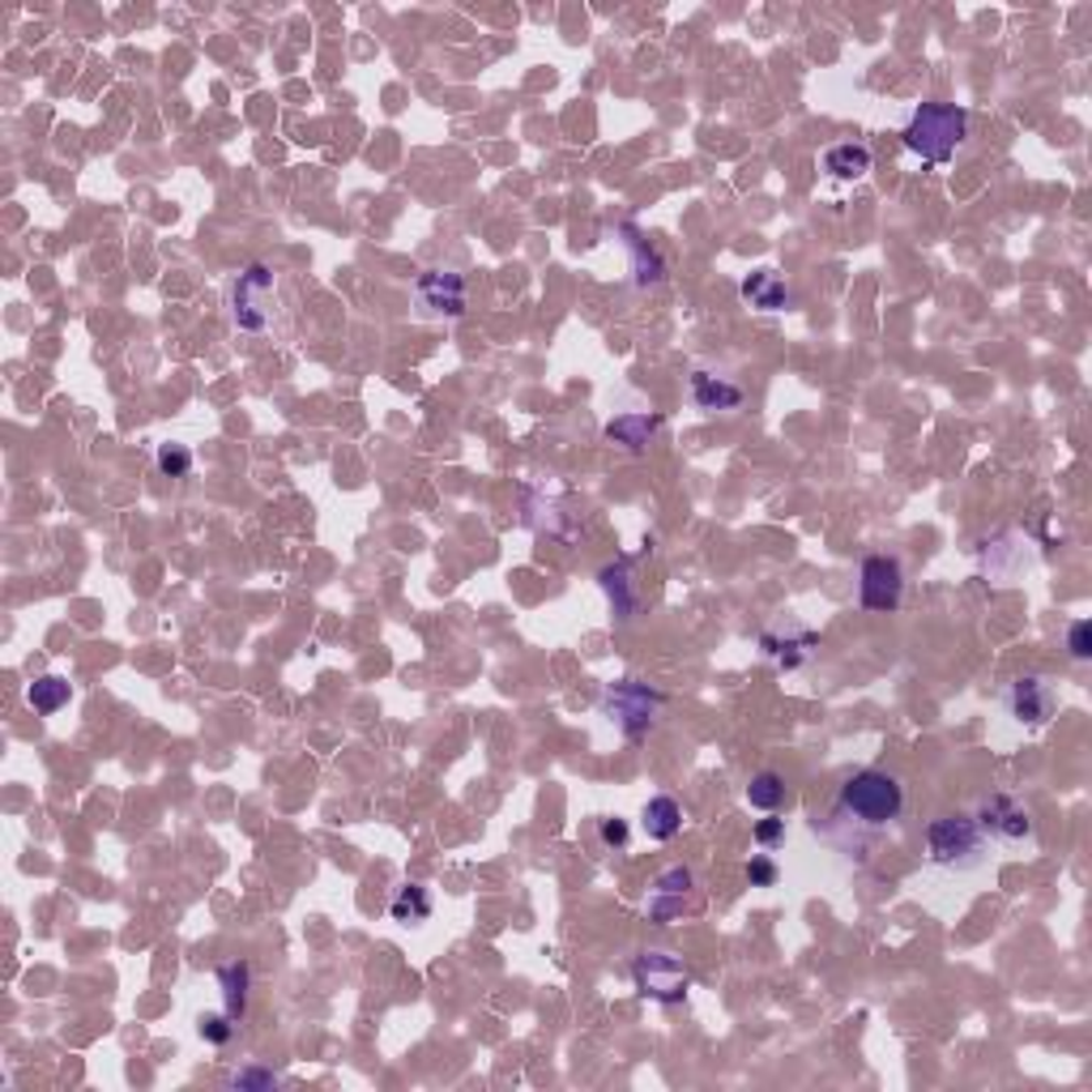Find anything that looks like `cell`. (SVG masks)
Listing matches in <instances>:
<instances>
[{
  "instance_id": "cell-4",
  "label": "cell",
  "mask_w": 1092,
  "mask_h": 1092,
  "mask_svg": "<svg viewBox=\"0 0 1092 1092\" xmlns=\"http://www.w3.org/2000/svg\"><path fill=\"white\" fill-rule=\"evenodd\" d=\"M602 705L611 713V721L623 730V738L641 742V738L649 735L653 713L662 709V691H653L649 683L623 679V683H611V687H606V700H602Z\"/></svg>"
},
{
  "instance_id": "cell-22",
  "label": "cell",
  "mask_w": 1092,
  "mask_h": 1092,
  "mask_svg": "<svg viewBox=\"0 0 1092 1092\" xmlns=\"http://www.w3.org/2000/svg\"><path fill=\"white\" fill-rule=\"evenodd\" d=\"M69 679H60V675H43V679H34L27 687V700H30V709L34 713H43V717H52V713H60L64 705H69Z\"/></svg>"
},
{
  "instance_id": "cell-29",
  "label": "cell",
  "mask_w": 1092,
  "mask_h": 1092,
  "mask_svg": "<svg viewBox=\"0 0 1092 1092\" xmlns=\"http://www.w3.org/2000/svg\"><path fill=\"white\" fill-rule=\"evenodd\" d=\"M597 836H602L606 850H623V845H627V824H623L620 815H611V820L597 824Z\"/></svg>"
},
{
  "instance_id": "cell-9",
  "label": "cell",
  "mask_w": 1092,
  "mask_h": 1092,
  "mask_svg": "<svg viewBox=\"0 0 1092 1092\" xmlns=\"http://www.w3.org/2000/svg\"><path fill=\"white\" fill-rule=\"evenodd\" d=\"M1059 709V700H1054V691H1050V683L1037 679V675H1025V679L1011 683V691H1007V713L1020 721V726H1029V730H1041L1050 717Z\"/></svg>"
},
{
  "instance_id": "cell-12",
  "label": "cell",
  "mask_w": 1092,
  "mask_h": 1092,
  "mask_svg": "<svg viewBox=\"0 0 1092 1092\" xmlns=\"http://www.w3.org/2000/svg\"><path fill=\"white\" fill-rule=\"evenodd\" d=\"M418 299L436 312H448V316H461L466 312V282L461 273H444V269H427L418 278Z\"/></svg>"
},
{
  "instance_id": "cell-24",
  "label": "cell",
  "mask_w": 1092,
  "mask_h": 1092,
  "mask_svg": "<svg viewBox=\"0 0 1092 1092\" xmlns=\"http://www.w3.org/2000/svg\"><path fill=\"white\" fill-rule=\"evenodd\" d=\"M154 466H158V474H167V478H188L193 474V453H188V444H158Z\"/></svg>"
},
{
  "instance_id": "cell-25",
  "label": "cell",
  "mask_w": 1092,
  "mask_h": 1092,
  "mask_svg": "<svg viewBox=\"0 0 1092 1092\" xmlns=\"http://www.w3.org/2000/svg\"><path fill=\"white\" fill-rule=\"evenodd\" d=\"M1067 653H1071L1075 662H1089L1092 657V623L1089 620H1075L1067 627Z\"/></svg>"
},
{
  "instance_id": "cell-8",
  "label": "cell",
  "mask_w": 1092,
  "mask_h": 1092,
  "mask_svg": "<svg viewBox=\"0 0 1092 1092\" xmlns=\"http://www.w3.org/2000/svg\"><path fill=\"white\" fill-rule=\"evenodd\" d=\"M901 593H905V572H901V560L892 555H871L862 563V581H857V597L866 611L875 615H887L901 606Z\"/></svg>"
},
{
  "instance_id": "cell-23",
  "label": "cell",
  "mask_w": 1092,
  "mask_h": 1092,
  "mask_svg": "<svg viewBox=\"0 0 1092 1092\" xmlns=\"http://www.w3.org/2000/svg\"><path fill=\"white\" fill-rule=\"evenodd\" d=\"M747 802L751 807H760V811H777L781 802H786V777L781 772H756L751 777V786H747Z\"/></svg>"
},
{
  "instance_id": "cell-16",
  "label": "cell",
  "mask_w": 1092,
  "mask_h": 1092,
  "mask_svg": "<svg viewBox=\"0 0 1092 1092\" xmlns=\"http://www.w3.org/2000/svg\"><path fill=\"white\" fill-rule=\"evenodd\" d=\"M645 832H649V841H675L683 828V807L675 802L670 794H657L645 802Z\"/></svg>"
},
{
  "instance_id": "cell-6",
  "label": "cell",
  "mask_w": 1092,
  "mask_h": 1092,
  "mask_svg": "<svg viewBox=\"0 0 1092 1092\" xmlns=\"http://www.w3.org/2000/svg\"><path fill=\"white\" fill-rule=\"evenodd\" d=\"M269 295H273V269L248 266L231 282V321L243 333H261L269 325Z\"/></svg>"
},
{
  "instance_id": "cell-5",
  "label": "cell",
  "mask_w": 1092,
  "mask_h": 1092,
  "mask_svg": "<svg viewBox=\"0 0 1092 1092\" xmlns=\"http://www.w3.org/2000/svg\"><path fill=\"white\" fill-rule=\"evenodd\" d=\"M632 981H636V990L653 999V1003H683L687 999V990H691V974L683 969L675 956H666V951H645V956H636L632 960Z\"/></svg>"
},
{
  "instance_id": "cell-10",
  "label": "cell",
  "mask_w": 1092,
  "mask_h": 1092,
  "mask_svg": "<svg viewBox=\"0 0 1092 1092\" xmlns=\"http://www.w3.org/2000/svg\"><path fill=\"white\" fill-rule=\"evenodd\" d=\"M760 649L781 666V670H798L802 662H811V653L820 649V636L811 632V627H768L765 636H760Z\"/></svg>"
},
{
  "instance_id": "cell-15",
  "label": "cell",
  "mask_w": 1092,
  "mask_h": 1092,
  "mask_svg": "<svg viewBox=\"0 0 1092 1092\" xmlns=\"http://www.w3.org/2000/svg\"><path fill=\"white\" fill-rule=\"evenodd\" d=\"M218 986H222V1011H227L231 1020H243V1011H248V986H252L248 960L222 965V969H218Z\"/></svg>"
},
{
  "instance_id": "cell-30",
  "label": "cell",
  "mask_w": 1092,
  "mask_h": 1092,
  "mask_svg": "<svg viewBox=\"0 0 1092 1092\" xmlns=\"http://www.w3.org/2000/svg\"><path fill=\"white\" fill-rule=\"evenodd\" d=\"M756 841H760L765 850H777V845L786 841V820H760V824H756Z\"/></svg>"
},
{
  "instance_id": "cell-11",
  "label": "cell",
  "mask_w": 1092,
  "mask_h": 1092,
  "mask_svg": "<svg viewBox=\"0 0 1092 1092\" xmlns=\"http://www.w3.org/2000/svg\"><path fill=\"white\" fill-rule=\"evenodd\" d=\"M691 871L687 866H670V871H662L657 875V884H653V896H649V917L653 922H675L683 914V901H687V892H691Z\"/></svg>"
},
{
  "instance_id": "cell-3",
  "label": "cell",
  "mask_w": 1092,
  "mask_h": 1092,
  "mask_svg": "<svg viewBox=\"0 0 1092 1092\" xmlns=\"http://www.w3.org/2000/svg\"><path fill=\"white\" fill-rule=\"evenodd\" d=\"M926 857L947 871H965L981 862V828L974 815H939L926 824Z\"/></svg>"
},
{
  "instance_id": "cell-26",
  "label": "cell",
  "mask_w": 1092,
  "mask_h": 1092,
  "mask_svg": "<svg viewBox=\"0 0 1092 1092\" xmlns=\"http://www.w3.org/2000/svg\"><path fill=\"white\" fill-rule=\"evenodd\" d=\"M231 1084H236L239 1092H266V1089H273V1084H278V1075H273V1071H266V1067H243V1071H236V1075H231Z\"/></svg>"
},
{
  "instance_id": "cell-18",
  "label": "cell",
  "mask_w": 1092,
  "mask_h": 1092,
  "mask_svg": "<svg viewBox=\"0 0 1092 1092\" xmlns=\"http://www.w3.org/2000/svg\"><path fill=\"white\" fill-rule=\"evenodd\" d=\"M742 299H747L751 308H760V312H781L786 299H790V291H786V282H781L772 269H756V273L742 282Z\"/></svg>"
},
{
  "instance_id": "cell-21",
  "label": "cell",
  "mask_w": 1092,
  "mask_h": 1092,
  "mask_svg": "<svg viewBox=\"0 0 1092 1092\" xmlns=\"http://www.w3.org/2000/svg\"><path fill=\"white\" fill-rule=\"evenodd\" d=\"M623 239H627V252H632V269H636V282H641V287H657V282H662V273H666L662 257L653 252L645 239L636 236V227H623Z\"/></svg>"
},
{
  "instance_id": "cell-2",
  "label": "cell",
  "mask_w": 1092,
  "mask_h": 1092,
  "mask_svg": "<svg viewBox=\"0 0 1092 1092\" xmlns=\"http://www.w3.org/2000/svg\"><path fill=\"white\" fill-rule=\"evenodd\" d=\"M841 811L866 828H887L905 811V786L884 768H857L841 786Z\"/></svg>"
},
{
  "instance_id": "cell-1",
  "label": "cell",
  "mask_w": 1092,
  "mask_h": 1092,
  "mask_svg": "<svg viewBox=\"0 0 1092 1092\" xmlns=\"http://www.w3.org/2000/svg\"><path fill=\"white\" fill-rule=\"evenodd\" d=\"M965 133H969V112L965 107H956V103H922L914 112V119L905 124L901 142L922 163L944 167V163H951V154L960 149Z\"/></svg>"
},
{
  "instance_id": "cell-14",
  "label": "cell",
  "mask_w": 1092,
  "mask_h": 1092,
  "mask_svg": "<svg viewBox=\"0 0 1092 1092\" xmlns=\"http://www.w3.org/2000/svg\"><path fill=\"white\" fill-rule=\"evenodd\" d=\"M657 414H645V410H632V414H620V418H611L606 423V440L611 444H623L627 453H641L645 444H649V436L657 431Z\"/></svg>"
},
{
  "instance_id": "cell-20",
  "label": "cell",
  "mask_w": 1092,
  "mask_h": 1092,
  "mask_svg": "<svg viewBox=\"0 0 1092 1092\" xmlns=\"http://www.w3.org/2000/svg\"><path fill=\"white\" fill-rule=\"evenodd\" d=\"M388 914L393 922H402V926H418V922H427L431 917V892L418 884H406L397 887V896L388 901Z\"/></svg>"
},
{
  "instance_id": "cell-27",
  "label": "cell",
  "mask_w": 1092,
  "mask_h": 1092,
  "mask_svg": "<svg viewBox=\"0 0 1092 1092\" xmlns=\"http://www.w3.org/2000/svg\"><path fill=\"white\" fill-rule=\"evenodd\" d=\"M201 1037L214 1041V1046H227L236 1037V1020L222 1011V1016H201Z\"/></svg>"
},
{
  "instance_id": "cell-13",
  "label": "cell",
  "mask_w": 1092,
  "mask_h": 1092,
  "mask_svg": "<svg viewBox=\"0 0 1092 1092\" xmlns=\"http://www.w3.org/2000/svg\"><path fill=\"white\" fill-rule=\"evenodd\" d=\"M691 402L696 410L717 414V410H738L742 406V388L726 376H713V372H691Z\"/></svg>"
},
{
  "instance_id": "cell-28",
  "label": "cell",
  "mask_w": 1092,
  "mask_h": 1092,
  "mask_svg": "<svg viewBox=\"0 0 1092 1092\" xmlns=\"http://www.w3.org/2000/svg\"><path fill=\"white\" fill-rule=\"evenodd\" d=\"M747 884L751 887H772L777 884V862L765 857V854H756L751 862H747Z\"/></svg>"
},
{
  "instance_id": "cell-17",
  "label": "cell",
  "mask_w": 1092,
  "mask_h": 1092,
  "mask_svg": "<svg viewBox=\"0 0 1092 1092\" xmlns=\"http://www.w3.org/2000/svg\"><path fill=\"white\" fill-rule=\"evenodd\" d=\"M602 590L611 597V606H615V615L627 620L632 611H636V581H632V560H620L611 563V568H602Z\"/></svg>"
},
{
  "instance_id": "cell-19",
  "label": "cell",
  "mask_w": 1092,
  "mask_h": 1092,
  "mask_svg": "<svg viewBox=\"0 0 1092 1092\" xmlns=\"http://www.w3.org/2000/svg\"><path fill=\"white\" fill-rule=\"evenodd\" d=\"M824 171L832 179H862L871 171V149L862 142H841L824 154Z\"/></svg>"
},
{
  "instance_id": "cell-7",
  "label": "cell",
  "mask_w": 1092,
  "mask_h": 1092,
  "mask_svg": "<svg viewBox=\"0 0 1092 1092\" xmlns=\"http://www.w3.org/2000/svg\"><path fill=\"white\" fill-rule=\"evenodd\" d=\"M974 820L981 828V836H995L1003 845H1020L1025 836H1033V815L1011 794H986Z\"/></svg>"
}]
</instances>
